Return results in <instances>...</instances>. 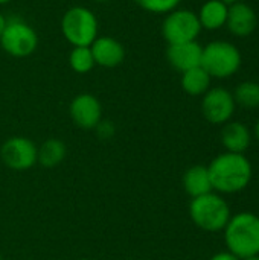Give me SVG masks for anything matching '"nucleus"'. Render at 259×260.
Instances as JSON below:
<instances>
[{"label": "nucleus", "mask_w": 259, "mask_h": 260, "mask_svg": "<svg viewBox=\"0 0 259 260\" xmlns=\"http://www.w3.org/2000/svg\"><path fill=\"white\" fill-rule=\"evenodd\" d=\"M255 136H256V139H258L259 142V119L258 122H256V125H255Z\"/></svg>", "instance_id": "obj_25"}, {"label": "nucleus", "mask_w": 259, "mask_h": 260, "mask_svg": "<svg viewBox=\"0 0 259 260\" xmlns=\"http://www.w3.org/2000/svg\"><path fill=\"white\" fill-rule=\"evenodd\" d=\"M2 49L14 58H26L38 47V35L35 29L18 17L6 20V26L0 37Z\"/></svg>", "instance_id": "obj_6"}, {"label": "nucleus", "mask_w": 259, "mask_h": 260, "mask_svg": "<svg viewBox=\"0 0 259 260\" xmlns=\"http://www.w3.org/2000/svg\"><path fill=\"white\" fill-rule=\"evenodd\" d=\"M38 146L27 137L14 136L6 139L0 146L3 165L12 171H29L37 165Z\"/></svg>", "instance_id": "obj_8"}, {"label": "nucleus", "mask_w": 259, "mask_h": 260, "mask_svg": "<svg viewBox=\"0 0 259 260\" xmlns=\"http://www.w3.org/2000/svg\"><path fill=\"white\" fill-rule=\"evenodd\" d=\"M224 242L227 251L238 259L259 254V216L250 212H241L231 216L224 227Z\"/></svg>", "instance_id": "obj_2"}, {"label": "nucleus", "mask_w": 259, "mask_h": 260, "mask_svg": "<svg viewBox=\"0 0 259 260\" xmlns=\"http://www.w3.org/2000/svg\"><path fill=\"white\" fill-rule=\"evenodd\" d=\"M211 75L202 67H194L182 73V88L189 96H203L211 88Z\"/></svg>", "instance_id": "obj_18"}, {"label": "nucleus", "mask_w": 259, "mask_h": 260, "mask_svg": "<svg viewBox=\"0 0 259 260\" xmlns=\"http://www.w3.org/2000/svg\"><path fill=\"white\" fill-rule=\"evenodd\" d=\"M212 189L220 193H238L252 181V163L244 154L224 152L208 166Z\"/></svg>", "instance_id": "obj_1"}, {"label": "nucleus", "mask_w": 259, "mask_h": 260, "mask_svg": "<svg viewBox=\"0 0 259 260\" xmlns=\"http://www.w3.org/2000/svg\"><path fill=\"white\" fill-rule=\"evenodd\" d=\"M202 53H203V46L198 41L168 44L166 59L172 69L183 73L202 64Z\"/></svg>", "instance_id": "obj_11"}, {"label": "nucleus", "mask_w": 259, "mask_h": 260, "mask_svg": "<svg viewBox=\"0 0 259 260\" xmlns=\"http://www.w3.org/2000/svg\"><path fill=\"white\" fill-rule=\"evenodd\" d=\"M12 0H0V6H3V5H8V3H11Z\"/></svg>", "instance_id": "obj_28"}, {"label": "nucleus", "mask_w": 259, "mask_h": 260, "mask_svg": "<svg viewBox=\"0 0 259 260\" xmlns=\"http://www.w3.org/2000/svg\"><path fill=\"white\" fill-rule=\"evenodd\" d=\"M224 3H227V5H232V3H237V2H244V0H223Z\"/></svg>", "instance_id": "obj_26"}, {"label": "nucleus", "mask_w": 259, "mask_h": 260, "mask_svg": "<svg viewBox=\"0 0 259 260\" xmlns=\"http://www.w3.org/2000/svg\"><path fill=\"white\" fill-rule=\"evenodd\" d=\"M93 131H96V134H98L99 139L107 140V139H111V137L114 136V125H113V122L104 120V119H102V120L96 125V128H95Z\"/></svg>", "instance_id": "obj_22"}, {"label": "nucleus", "mask_w": 259, "mask_h": 260, "mask_svg": "<svg viewBox=\"0 0 259 260\" xmlns=\"http://www.w3.org/2000/svg\"><path fill=\"white\" fill-rule=\"evenodd\" d=\"M235 104L247 110H255L259 107V84L255 81L241 82L234 93Z\"/></svg>", "instance_id": "obj_20"}, {"label": "nucleus", "mask_w": 259, "mask_h": 260, "mask_svg": "<svg viewBox=\"0 0 259 260\" xmlns=\"http://www.w3.org/2000/svg\"><path fill=\"white\" fill-rule=\"evenodd\" d=\"M69 66L75 73H79V75H85L92 72L96 64H95L90 46L73 47L69 53Z\"/></svg>", "instance_id": "obj_19"}, {"label": "nucleus", "mask_w": 259, "mask_h": 260, "mask_svg": "<svg viewBox=\"0 0 259 260\" xmlns=\"http://www.w3.org/2000/svg\"><path fill=\"white\" fill-rule=\"evenodd\" d=\"M227 12H229V5L224 3L223 0L205 2L197 12L202 29H208V30L221 29L223 26H226Z\"/></svg>", "instance_id": "obj_15"}, {"label": "nucleus", "mask_w": 259, "mask_h": 260, "mask_svg": "<svg viewBox=\"0 0 259 260\" xmlns=\"http://www.w3.org/2000/svg\"><path fill=\"white\" fill-rule=\"evenodd\" d=\"M92 53L96 66L104 69H114L121 66L125 59V47L121 41L113 37H98L92 46Z\"/></svg>", "instance_id": "obj_12"}, {"label": "nucleus", "mask_w": 259, "mask_h": 260, "mask_svg": "<svg viewBox=\"0 0 259 260\" xmlns=\"http://www.w3.org/2000/svg\"><path fill=\"white\" fill-rule=\"evenodd\" d=\"M209 260H241L238 259L235 254H232L231 251H223V253H217V254H214L212 257Z\"/></svg>", "instance_id": "obj_23"}, {"label": "nucleus", "mask_w": 259, "mask_h": 260, "mask_svg": "<svg viewBox=\"0 0 259 260\" xmlns=\"http://www.w3.org/2000/svg\"><path fill=\"white\" fill-rule=\"evenodd\" d=\"M235 107L237 104H235L234 94L223 87L209 88L203 94L202 113H203V117L209 123H214V125L227 123L235 113Z\"/></svg>", "instance_id": "obj_9"}, {"label": "nucleus", "mask_w": 259, "mask_h": 260, "mask_svg": "<svg viewBox=\"0 0 259 260\" xmlns=\"http://www.w3.org/2000/svg\"><path fill=\"white\" fill-rule=\"evenodd\" d=\"M61 32L66 41L73 47L92 46L99 37L98 17L85 6H72L61 18Z\"/></svg>", "instance_id": "obj_4"}, {"label": "nucleus", "mask_w": 259, "mask_h": 260, "mask_svg": "<svg viewBox=\"0 0 259 260\" xmlns=\"http://www.w3.org/2000/svg\"><path fill=\"white\" fill-rule=\"evenodd\" d=\"M182 184H183L185 192L191 198H197L214 190L208 166H202V165H195L186 169L182 178Z\"/></svg>", "instance_id": "obj_16"}, {"label": "nucleus", "mask_w": 259, "mask_h": 260, "mask_svg": "<svg viewBox=\"0 0 259 260\" xmlns=\"http://www.w3.org/2000/svg\"><path fill=\"white\" fill-rule=\"evenodd\" d=\"M241 260H259V254L258 256H250V257H246V259H241Z\"/></svg>", "instance_id": "obj_27"}, {"label": "nucleus", "mask_w": 259, "mask_h": 260, "mask_svg": "<svg viewBox=\"0 0 259 260\" xmlns=\"http://www.w3.org/2000/svg\"><path fill=\"white\" fill-rule=\"evenodd\" d=\"M189 216L200 230L215 233L224 230L232 215L227 201L218 193L209 192L191 200Z\"/></svg>", "instance_id": "obj_3"}, {"label": "nucleus", "mask_w": 259, "mask_h": 260, "mask_svg": "<svg viewBox=\"0 0 259 260\" xmlns=\"http://www.w3.org/2000/svg\"><path fill=\"white\" fill-rule=\"evenodd\" d=\"M241 61V52L234 43L217 40L203 47L200 66L211 75V78L226 79L240 70Z\"/></svg>", "instance_id": "obj_5"}, {"label": "nucleus", "mask_w": 259, "mask_h": 260, "mask_svg": "<svg viewBox=\"0 0 259 260\" xmlns=\"http://www.w3.org/2000/svg\"><path fill=\"white\" fill-rule=\"evenodd\" d=\"M0 260H3V257H2V256H0Z\"/></svg>", "instance_id": "obj_31"}, {"label": "nucleus", "mask_w": 259, "mask_h": 260, "mask_svg": "<svg viewBox=\"0 0 259 260\" xmlns=\"http://www.w3.org/2000/svg\"><path fill=\"white\" fill-rule=\"evenodd\" d=\"M6 17L2 14V11H0V37H2V32H3V29H5V26H6Z\"/></svg>", "instance_id": "obj_24"}, {"label": "nucleus", "mask_w": 259, "mask_h": 260, "mask_svg": "<svg viewBox=\"0 0 259 260\" xmlns=\"http://www.w3.org/2000/svg\"><path fill=\"white\" fill-rule=\"evenodd\" d=\"M200 32L202 24L197 12L186 8H177L168 12L162 21V35L168 44L197 41Z\"/></svg>", "instance_id": "obj_7"}, {"label": "nucleus", "mask_w": 259, "mask_h": 260, "mask_svg": "<svg viewBox=\"0 0 259 260\" xmlns=\"http://www.w3.org/2000/svg\"><path fill=\"white\" fill-rule=\"evenodd\" d=\"M72 122L81 129H95L102 120V105L92 93H81L75 96L69 105Z\"/></svg>", "instance_id": "obj_10"}, {"label": "nucleus", "mask_w": 259, "mask_h": 260, "mask_svg": "<svg viewBox=\"0 0 259 260\" xmlns=\"http://www.w3.org/2000/svg\"><path fill=\"white\" fill-rule=\"evenodd\" d=\"M139 8L150 14L156 15H166L168 12L179 8L182 0H134Z\"/></svg>", "instance_id": "obj_21"}, {"label": "nucleus", "mask_w": 259, "mask_h": 260, "mask_svg": "<svg viewBox=\"0 0 259 260\" xmlns=\"http://www.w3.org/2000/svg\"><path fill=\"white\" fill-rule=\"evenodd\" d=\"M258 24V17L255 9L246 2H237L229 5L226 26L229 32L235 37H249Z\"/></svg>", "instance_id": "obj_13"}, {"label": "nucleus", "mask_w": 259, "mask_h": 260, "mask_svg": "<svg viewBox=\"0 0 259 260\" xmlns=\"http://www.w3.org/2000/svg\"><path fill=\"white\" fill-rule=\"evenodd\" d=\"M252 142L250 129L241 122H227L221 129V143L227 152L244 154Z\"/></svg>", "instance_id": "obj_14"}, {"label": "nucleus", "mask_w": 259, "mask_h": 260, "mask_svg": "<svg viewBox=\"0 0 259 260\" xmlns=\"http://www.w3.org/2000/svg\"><path fill=\"white\" fill-rule=\"evenodd\" d=\"M67 155V146L60 139H47L38 146L37 163L46 169L60 166Z\"/></svg>", "instance_id": "obj_17"}, {"label": "nucleus", "mask_w": 259, "mask_h": 260, "mask_svg": "<svg viewBox=\"0 0 259 260\" xmlns=\"http://www.w3.org/2000/svg\"><path fill=\"white\" fill-rule=\"evenodd\" d=\"M79 260H95V259H87V257H84V259H79Z\"/></svg>", "instance_id": "obj_30"}, {"label": "nucleus", "mask_w": 259, "mask_h": 260, "mask_svg": "<svg viewBox=\"0 0 259 260\" xmlns=\"http://www.w3.org/2000/svg\"><path fill=\"white\" fill-rule=\"evenodd\" d=\"M93 2H96V3H107V2H110V0H93Z\"/></svg>", "instance_id": "obj_29"}]
</instances>
